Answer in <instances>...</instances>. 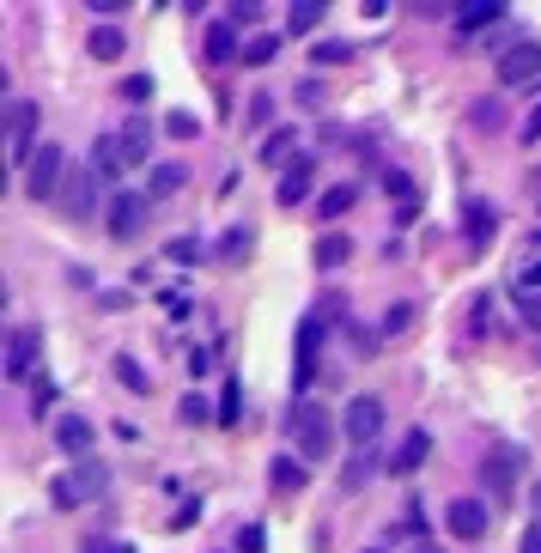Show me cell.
Masks as SVG:
<instances>
[{
    "instance_id": "obj_1",
    "label": "cell",
    "mask_w": 541,
    "mask_h": 553,
    "mask_svg": "<svg viewBox=\"0 0 541 553\" xmlns=\"http://www.w3.org/2000/svg\"><path fill=\"white\" fill-rule=\"evenodd\" d=\"M286 432H292V444H298V462H323L329 450H335V414L323 408V402H292L286 408Z\"/></svg>"
},
{
    "instance_id": "obj_2",
    "label": "cell",
    "mask_w": 541,
    "mask_h": 553,
    "mask_svg": "<svg viewBox=\"0 0 541 553\" xmlns=\"http://www.w3.org/2000/svg\"><path fill=\"white\" fill-rule=\"evenodd\" d=\"M104 487H110V468H104V462H80V468H67V474H55V481H49V499H55L61 511H80V505H92Z\"/></svg>"
},
{
    "instance_id": "obj_3",
    "label": "cell",
    "mask_w": 541,
    "mask_h": 553,
    "mask_svg": "<svg viewBox=\"0 0 541 553\" xmlns=\"http://www.w3.org/2000/svg\"><path fill=\"white\" fill-rule=\"evenodd\" d=\"M61 177H67V152H61L55 140H43V146H37V158L25 165V195H31V201H49V195H61V189H67Z\"/></svg>"
},
{
    "instance_id": "obj_4",
    "label": "cell",
    "mask_w": 541,
    "mask_h": 553,
    "mask_svg": "<svg viewBox=\"0 0 541 553\" xmlns=\"http://www.w3.org/2000/svg\"><path fill=\"white\" fill-rule=\"evenodd\" d=\"M341 438L353 450H365V444L383 438V402H377V395H353V402L341 408Z\"/></svg>"
},
{
    "instance_id": "obj_5",
    "label": "cell",
    "mask_w": 541,
    "mask_h": 553,
    "mask_svg": "<svg viewBox=\"0 0 541 553\" xmlns=\"http://www.w3.org/2000/svg\"><path fill=\"white\" fill-rule=\"evenodd\" d=\"M31 134H37V104H31V98H13V104H7V158H13L19 171L31 165L37 146H43V140H31Z\"/></svg>"
},
{
    "instance_id": "obj_6",
    "label": "cell",
    "mask_w": 541,
    "mask_h": 553,
    "mask_svg": "<svg viewBox=\"0 0 541 553\" xmlns=\"http://www.w3.org/2000/svg\"><path fill=\"white\" fill-rule=\"evenodd\" d=\"M104 225H110V237L134 244V237L146 231V195H134V189H116V195H110V207H104Z\"/></svg>"
},
{
    "instance_id": "obj_7",
    "label": "cell",
    "mask_w": 541,
    "mask_h": 553,
    "mask_svg": "<svg viewBox=\"0 0 541 553\" xmlns=\"http://www.w3.org/2000/svg\"><path fill=\"white\" fill-rule=\"evenodd\" d=\"M493 73H499V86H535V79H541V43H511V49H499Z\"/></svg>"
},
{
    "instance_id": "obj_8",
    "label": "cell",
    "mask_w": 541,
    "mask_h": 553,
    "mask_svg": "<svg viewBox=\"0 0 541 553\" xmlns=\"http://www.w3.org/2000/svg\"><path fill=\"white\" fill-rule=\"evenodd\" d=\"M487 523H493V505H487V499H450V505H444V529L462 535V541H481Z\"/></svg>"
},
{
    "instance_id": "obj_9",
    "label": "cell",
    "mask_w": 541,
    "mask_h": 553,
    "mask_svg": "<svg viewBox=\"0 0 541 553\" xmlns=\"http://www.w3.org/2000/svg\"><path fill=\"white\" fill-rule=\"evenodd\" d=\"M37 353H43V335H37L31 323H19V329H13V341H7V377H13V383L37 377Z\"/></svg>"
},
{
    "instance_id": "obj_10",
    "label": "cell",
    "mask_w": 541,
    "mask_h": 553,
    "mask_svg": "<svg viewBox=\"0 0 541 553\" xmlns=\"http://www.w3.org/2000/svg\"><path fill=\"white\" fill-rule=\"evenodd\" d=\"M481 474H487V487H493V505H505V499L517 493V450H511V444H493Z\"/></svg>"
},
{
    "instance_id": "obj_11",
    "label": "cell",
    "mask_w": 541,
    "mask_h": 553,
    "mask_svg": "<svg viewBox=\"0 0 541 553\" xmlns=\"http://www.w3.org/2000/svg\"><path fill=\"white\" fill-rule=\"evenodd\" d=\"M268 481H274V493H280V499H292V493H304V487H311V462L274 456V462H268Z\"/></svg>"
},
{
    "instance_id": "obj_12",
    "label": "cell",
    "mask_w": 541,
    "mask_h": 553,
    "mask_svg": "<svg viewBox=\"0 0 541 553\" xmlns=\"http://www.w3.org/2000/svg\"><path fill=\"white\" fill-rule=\"evenodd\" d=\"M426 456H432V432H420V426H414V432L390 450V474H414Z\"/></svg>"
},
{
    "instance_id": "obj_13",
    "label": "cell",
    "mask_w": 541,
    "mask_h": 553,
    "mask_svg": "<svg viewBox=\"0 0 541 553\" xmlns=\"http://www.w3.org/2000/svg\"><path fill=\"white\" fill-rule=\"evenodd\" d=\"M92 438H98V432H92V420H80V414H61V420H55V444H61L67 456H86Z\"/></svg>"
},
{
    "instance_id": "obj_14",
    "label": "cell",
    "mask_w": 541,
    "mask_h": 553,
    "mask_svg": "<svg viewBox=\"0 0 541 553\" xmlns=\"http://www.w3.org/2000/svg\"><path fill=\"white\" fill-rule=\"evenodd\" d=\"M122 171H128L122 140H116V134H98V146H92V177H122Z\"/></svg>"
},
{
    "instance_id": "obj_15",
    "label": "cell",
    "mask_w": 541,
    "mask_h": 553,
    "mask_svg": "<svg viewBox=\"0 0 541 553\" xmlns=\"http://www.w3.org/2000/svg\"><path fill=\"white\" fill-rule=\"evenodd\" d=\"M116 140H122V158H128V171H134V165H146V146H152V128H146L140 116H134V122H122V128H116Z\"/></svg>"
},
{
    "instance_id": "obj_16",
    "label": "cell",
    "mask_w": 541,
    "mask_h": 553,
    "mask_svg": "<svg viewBox=\"0 0 541 553\" xmlns=\"http://www.w3.org/2000/svg\"><path fill=\"white\" fill-rule=\"evenodd\" d=\"M304 195H311V158H298V165L280 171V207H298Z\"/></svg>"
},
{
    "instance_id": "obj_17",
    "label": "cell",
    "mask_w": 541,
    "mask_h": 553,
    "mask_svg": "<svg viewBox=\"0 0 541 553\" xmlns=\"http://www.w3.org/2000/svg\"><path fill=\"white\" fill-rule=\"evenodd\" d=\"M183 183H189V171H183V165H152V177H146V195H152V201H165V195H177Z\"/></svg>"
},
{
    "instance_id": "obj_18",
    "label": "cell",
    "mask_w": 541,
    "mask_h": 553,
    "mask_svg": "<svg viewBox=\"0 0 541 553\" xmlns=\"http://www.w3.org/2000/svg\"><path fill=\"white\" fill-rule=\"evenodd\" d=\"M61 207H67V219H86V213H92V177H67Z\"/></svg>"
},
{
    "instance_id": "obj_19",
    "label": "cell",
    "mask_w": 541,
    "mask_h": 553,
    "mask_svg": "<svg viewBox=\"0 0 541 553\" xmlns=\"http://www.w3.org/2000/svg\"><path fill=\"white\" fill-rule=\"evenodd\" d=\"M201 55H207V61H231V55H244V49H238V31H231V25H213V31H207V43H201Z\"/></svg>"
},
{
    "instance_id": "obj_20",
    "label": "cell",
    "mask_w": 541,
    "mask_h": 553,
    "mask_svg": "<svg viewBox=\"0 0 541 553\" xmlns=\"http://www.w3.org/2000/svg\"><path fill=\"white\" fill-rule=\"evenodd\" d=\"M86 49H92V61H122V49H128V43H122V31H116V25H104V31H92V37H86Z\"/></svg>"
},
{
    "instance_id": "obj_21",
    "label": "cell",
    "mask_w": 541,
    "mask_h": 553,
    "mask_svg": "<svg viewBox=\"0 0 541 553\" xmlns=\"http://www.w3.org/2000/svg\"><path fill=\"white\" fill-rule=\"evenodd\" d=\"M462 225H469V237H475V244H487V237L499 231V213H493V207H481V201H469V213H462Z\"/></svg>"
},
{
    "instance_id": "obj_22",
    "label": "cell",
    "mask_w": 541,
    "mask_h": 553,
    "mask_svg": "<svg viewBox=\"0 0 541 553\" xmlns=\"http://www.w3.org/2000/svg\"><path fill=\"white\" fill-rule=\"evenodd\" d=\"M353 201H359V189H353V183H335V189H323V201H317V213H323V219H341V213H347Z\"/></svg>"
},
{
    "instance_id": "obj_23",
    "label": "cell",
    "mask_w": 541,
    "mask_h": 553,
    "mask_svg": "<svg viewBox=\"0 0 541 553\" xmlns=\"http://www.w3.org/2000/svg\"><path fill=\"white\" fill-rule=\"evenodd\" d=\"M353 256V237L347 231H329L323 244H317V268H335V262H347Z\"/></svg>"
},
{
    "instance_id": "obj_24",
    "label": "cell",
    "mask_w": 541,
    "mask_h": 553,
    "mask_svg": "<svg viewBox=\"0 0 541 553\" xmlns=\"http://www.w3.org/2000/svg\"><path fill=\"white\" fill-rule=\"evenodd\" d=\"M280 55V37H268V31H256L250 43H244V67H268Z\"/></svg>"
},
{
    "instance_id": "obj_25",
    "label": "cell",
    "mask_w": 541,
    "mask_h": 553,
    "mask_svg": "<svg viewBox=\"0 0 541 553\" xmlns=\"http://www.w3.org/2000/svg\"><path fill=\"white\" fill-rule=\"evenodd\" d=\"M493 19H499V0H475V7H462V13H456V25H462V31L493 25Z\"/></svg>"
},
{
    "instance_id": "obj_26",
    "label": "cell",
    "mask_w": 541,
    "mask_h": 553,
    "mask_svg": "<svg viewBox=\"0 0 541 553\" xmlns=\"http://www.w3.org/2000/svg\"><path fill=\"white\" fill-rule=\"evenodd\" d=\"M383 189L402 201V213H414V177L408 171H383Z\"/></svg>"
},
{
    "instance_id": "obj_27",
    "label": "cell",
    "mask_w": 541,
    "mask_h": 553,
    "mask_svg": "<svg viewBox=\"0 0 541 553\" xmlns=\"http://www.w3.org/2000/svg\"><path fill=\"white\" fill-rule=\"evenodd\" d=\"M116 377H122L134 395H146V389H152V383H146V371H140V359H128V353H116Z\"/></svg>"
},
{
    "instance_id": "obj_28",
    "label": "cell",
    "mask_w": 541,
    "mask_h": 553,
    "mask_svg": "<svg viewBox=\"0 0 541 553\" xmlns=\"http://www.w3.org/2000/svg\"><path fill=\"white\" fill-rule=\"evenodd\" d=\"M292 146H298V140H292V134L280 128V134H268V146H262V158H268V165H286V158H292ZM292 165H298V158H292Z\"/></svg>"
},
{
    "instance_id": "obj_29",
    "label": "cell",
    "mask_w": 541,
    "mask_h": 553,
    "mask_svg": "<svg viewBox=\"0 0 541 553\" xmlns=\"http://www.w3.org/2000/svg\"><path fill=\"white\" fill-rule=\"evenodd\" d=\"M317 25H323V7H317V0L292 7V19H286V31H317Z\"/></svg>"
},
{
    "instance_id": "obj_30",
    "label": "cell",
    "mask_w": 541,
    "mask_h": 553,
    "mask_svg": "<svg viewBox=\"0 0 541 553\" xmlns=\"http://www.w3.org/2000/svg\"><path fill=\"white\" fill-rule=\"evenodd\" d=\"M165 134H171V140H195V134H201V122H195L189 110H171V116H165Z\"/></svg>"
},
{
    "instance_id": "obj_31",
    "label": "cell",
    "mask_w": 541,
    "mask_h": 553,
    "mask_svg": "<svg viewBox=\"0 0 541 553\" xmlns=\"http://www.w3.org/2000/svg\"><path fill=\"white\" fill-rule=\"evenodd\" d=\"M317 347H323V329H317V323H304V329H298V359H304V371H311Z\"/></svg>"
},
{
    "instance_id": "obj_32",
    "label": "cell",
    "mask_w": 541,
    "mask_h": 553,
    "mask_svg": "<svg viewBox=\"0 0 541 553\" xmlns=\"http://www.w3.org/2000/svg\"><path fill=\"white\" fill-rule=\"evenodd\" d=\"M225 262H238V256H250V225H238V231H225V250H219Z\"/></svg>"
},
{
    "instance_id": "obj_33",
    "label": "cell",
    "mask_w": 541,
    "mask_h": 553,
    "mask_svg": "<svg viewBox=\"0 0 541 553\" xmlns=\"http://www.w3.org/2000/svg\"><path fill=\"white\" fill-rule=\"evenodd\" d=\"M469 122H475V128H499V122H505V110H499V98H487V104H475V110H469Z\"/></svg>"
},
{
    "instance_id": "obj_34",
    "label": "cell",
    "mask_w": 541,
    "mask_h": 553,
    "mask_svg": "<svg viewBox=\"0 0 541 553\" xmlns=\"http://www.w3.org/2000/svg\"><path fill=\"white\" fill-rule=\"evenodd\" d=\"M80 553H134L128 541H116V535H86L80 541Z\"/></svg>"
},
{
    "instance_id": "obj_35",
    "label": "cell",
    "mask_w": 541,
    "mask_h": 553,
    "mask_svg": "<svg viewBox=\"0 0 541 553\" xmlns=\"http://www.w3.org/2000/svg\"><path fill=\"white\" fill-rule=\"evenodd\" d=\"M365 481H371V456H359V462H353V468L341 474V487H347V493H359Z\"/></svg>"
},
{
    "instance_id": "obj_36",
    "label": "cell",
    "mask_w": 541,
    "mask_h": 553,
    "mask_svg": "<svg viewBox=\"0 0 541 553\" xmlns=\"http://www.w3.org/2000/svg\"><path fill=\"white\" fill-rule=\"evenodd\" d=\"M517 310H523L529 329H541V292H517Z\"/></svg>"
},
{
    "instance_id": "obj_37",
    "label": "cell",
    "mask_w": 541,
    "mask_h": 553,
    "mask_svg": "<svg viewBox=\"0 0 541 553\" xmlns=\"http://www.w3.org/2000/svg\"><path fill=\"white\" fill-rule=\"evenodd\" d=\"M335 61H353V43H323L317 49V67H335Z\"/></svg>"
},
{
    "instance_id": "obj_38",
    "label": "cell",
    "mask_w": 541,
    "mask_h": 553,
    "mask_svg": "<svg viewBox=\"0 0 541 553\" xmlns=\"http://www.w3.org/2000/svg\"><path fill=\"white\" fill-rule=\"evenodd\" d=\"M122 98H128V104H140V98H152V79H146V73H134V79H122Z\"/></svg>"
},
{
    "instance_id": "obj_39",
    "label": "cell",
    "mask_w": 541,
    "mask_h": 553,
    "mask_svg": "<svg viewBox=\"0 0 541 553\" xmlns=\"http://www.w3.org/2000/svg\"><path fill=\"white\" fill-rule=\"evenodd\" d=\"M31 383H37V414H49V402H55V377H49V371H37Z\"/></svg>"
},
{
    "instance_id": "obj_40",
    "label": "cell",
    "mask_w": 541,
    "mask_h": 553,
    "mask_svg": "<svg viewBox=\"0 0 541 553\" xmlns=\"http://www.w3.org/2000/svg\"><path fill=\"white\" fill-rule=\"evenodd\" d=\"M408 323H414V310H408V304H396V310H390V316H383V335H402V329H408Z\"/></svg>"
},
{
    "instance_id": "obj_41",
    "label": "cell",
    "mask_w": 541,
    "mask_h": 553,
    "mask_svg": "<svg viewBox=\"0 0 541 553\" xmlns=\"http://www.w3.org/2000/svg\"><path fill=\"white\" fill-rule=\"evenodd\" d=\"M250 122H256V128H262V122H274V98H268V92H256V98H250Z\"/></svg>"
},
{
    "instance_id": "obj_42",
    "label": "cell",
    "mask_w": 541,
    "mask_h": 553,
    "mask_svg": "<svg viewBox=\"0 0 541 553\" xmlns=\"http://www.w3.org/2000/svg\"><path fill=\"white\" fill-rule=\"evenodd\" d=\"M171 262H201V244H195V237H177V244H171Z\"/></svg>"
},
{
    "instance_id": "obj_43",
    "label": "cell",
    "mask_w": 541,
    "mask_h": 553,
    "mask_svg": "<svg viewBox=\"0 0 541 553\" xmlns=\"http://www.w3.org/2000/svg\"><path fill=\"white\" fill-rule=\"evenodd\" d=\"M256 19H262L256 0H238V7H231V25H256Z\"/></svg>"
},
{
    "instance_id": "obj_44",
    "label": "cell",
    "mask_w": 541,
    "mask_h": 553,
    "mask_svg": "<svg viewBox=\"0 0 541 553\" xmlns=\"http://www.w3.org/2000/svg\"><path fill=\"white\" fill-rule=\"evenodd\" d=\"M517 553H541V517L523 529V541H517Z\"/></svg>"
},
{
    "instance_id": "obj_45",
    "label": "cell",
    "mask_w": 541,
    "mask_h": 553,
    "mask_svg": "<svg viewBox=\"0 0 541 553\" xmlns=\"http://www.w3.org/2000/svg\"><path fill=\"white\" fill-rule=\"evenodd\" d=\"M238 547H244V553H262V529H256V523H250V529H238Z\"/></svg>"
},
{
    "instance_id": "obj_46",
    "label": "cell",
    "mask_w": 541,
    "mask_h": 553,
    "mask_svg": "<svg viewBox=\"0 0 541 553\" xmlns=\"http://www.w3.org/2000/svg\"><path fill=\"white\" fill-rule=\"evenodd\" d=\"M523 140H529V146L541 140V110H529V122H523Z\"/></svg>"
},
{
    "instance_id": "obj_47",
    "label": "cell",
    "mask_w": 541,
    "mask_h": 553,
    "mask_svg": "<svg viewBox=\"0 0 541 553\" xmlns=\"http://www.w3.org/2000/svg\"><path fill=\"white\" fill-rule=\"evenodd\" d=\"M408 553H438V547H432V541H414V547H408Z\"/></svg>"
},
{
    "instance_id": "obj_48",
    "label": "cell",
    "mask_w": 541,
    "mask_h": 553,
    "mask_svg": "<svg viewBox=\"0 0 541 553\" xmlns=\"http://www.w3.org/2000/svg\"><path fill=\"white\" fill-rule=\"evenodd\" d=\"M529 189H535V201H541V177H529Z\"/></svg>"
},
{
    "instance_id": "obj_49",
    "label": "cell",
    "mask_w": 541,
    "mask_h": 553,
    "mask_svg": "<svg viewBox=\"0 0 541 553\" xmlns=\"http://www.w3.org/2000/svg\"><path fill=\"white\" fill-rule=\"evenodd\" d=\"M535 517H541V481H535Z\"/></svg>"
}]
</instances>
